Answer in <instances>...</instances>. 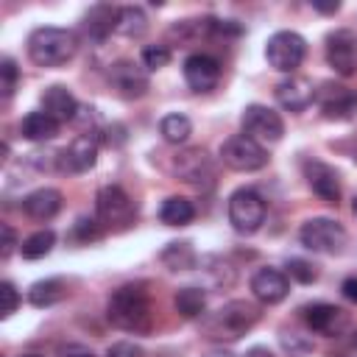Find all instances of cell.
Listing matches in <instances>:
<instances>
[{
	"mask_svg": "<svg viewBox=\"0 0 357 357\" xmlns=\"http://www.w3.org/2000/svg\"><path fill=\"white\" fill-rule=\"evenodd\" d=\"M109 321L123 329V332H134V335H145L153 326V312H151V301L145 296L142 287L137 284H123L112 293L109 298Z\"/></svg>",
	"mask_w": 357,
	"mask_h": 357,
	"instance_id": "6da1fadb",
	"label": "cell"
},
{
	"mask_svg": "<svg viewBox=\"0 0 357 357\" xmlns=\"http://www.w3.org/2000/svg\"><path fill=\"white\" fill-rule=\"evenodd\" d=\"M78 50V39L67 28H36L28 36V56L39 67H61Z\"/></svg>",
	"mask_w": 357,
	"mask_h": 357,
	"instance_id": "7a4b0ae2",
	"label": "cell"
},
{
	"mask_svg": "<svg viewBox=\"0 0 357 357\" xmlns=\"http://www.w3.org/2000/svg\"><path fill=\"white\" fill-rule=\"evenodd\" d=\"M259 321V310L251 301H229L218 310V315L209 321V329L215 332V337H240L245 335L254 324Z\"/></svg>",
	"mask_w": 357,
	"mask_h": 357,
	"instance_id": "3957f363",
	"label": "cell"
},
{
	"mask_svg": "<svg viewBox=\"0 0 357 357\" xmlns=\"http://www.w3.org/2000/svg\"><path fill=\"white\" fill-rule=\"evenodd\" d=\"M220 159H223V165H229L231 170L251 173V170H259V167L268 165V151H265L257 139H251V137H245V134H234V137H229V139L220 145Z\"/></svg>",
	"mask_w": 357,
	"mask_h": 357,
	"instance_id": "277c9868",
	"label": "cell"
},
{
	"mask_svg": "<svg viewBox=\"0 0 357 357\" xmlns=\"http://www.w3.org/2000/svg\"><path fill=\"white\" fill-rule=\"evenodd\" d=\"M229 223L240 234H254L265 223V201L259 198V192L248 187L234 190L229 198Z\"/></svg>",
	"mask_w": 357,
	"mask_h": 357,
	"instance_id": "5b68a950",
	"label": "cell"
},
{
	"mask_svg": "<svg viewBox=\"0 0 357 357\" xmlns=\"http://www.w3.org/2000/svg\"><path fill=\"white\" fill-rule=\"evenodd\" d=\"M301 243L318 254H340L346 245V229L332 218H310L301 231Z\"/></svg>",
	"mask_w": 357,
	"mask_h": 357,
	"instance_id": "8992f818",
	"label": "cell"
},
{
	"mask_svg": "<svg viewBox=\"0 0 357 357\" xmlns=\"http://www.w3.org/2000/svg\"><path fill=\"white\" fill-rule=\"evenodd\" d=\"M307 53V42L296 31H276L265 45V59L279 73H293Z\"/></svg>",
	"mask_w": 357,
	"mask_h": 357,
	"instance_id": "52a82bcc",
	"label": "cell"
},
{
	"mask_svg": "<svg viewBox=\"0 0 357 357\" xmlns=\"http://www.w3.org/2000/svg\"><path fill=\"white\" fill-rule=\"evenodd\" d=\"M95 206H98L100 223L114 226V229H126V226L134 223V218H137L134 201L126 195L123 187H114V184H109V187H103V190L98 192Z\"/></svg>",
	"mask_w": 357,
	"mask_h": 357,
	"instance_id": "ba28073f",
	"label": "cell"
},
{
	"mask_svg": "<svg viewBox=\"0 0 357 357\" xmlns=\"http://www.w3.org/2000/svg\"><path fill=\"white\" fill-rule=\"evenodd\" d=\"M243 134L257 139L259 145L262 142H279L284 134V123H282L279 112H273L271 106L251 103L243 112Z\"/></svg>",
	"mask_w": 357,
	"mask_h": 357,
	"instance_id": "9c48e42d",
	"label": "cell"
},
{
	"mask_svg": "<svg viewBox=\"0 0 357 357\" xmlns=\"http://www.w3.org/2000/svg\"><path fill=\"white\" fill-rule=\"evenodd\" d=\"M173 173L192 184V187H209L212 178H215V167H212V159L204 148H187L181 153H176L173 159Z\"/></svg>",
	"mask_w": 357,
	"mask_h": 357,
	"instance_id": "30bf717a",
	"label": "cell"
},
{
	"mask_svg": "<svg viewBox=\"0 0 357 357\" xmlns=\"http://www.w3.org/2000/svg\"><path fill=\"white\" fill-rule=\"evenodd\" d=\"M326 61L335 73L354 75L357 73V33L349 28L332 31L326 36Z\"/></svg>",
	"mask_w": 357,
	"mask_h": 357,
	"instance_id": "8fae6325",
	"label": "cell"
},
{
	"mask_svg": "<svg viewBox=\"0 0 357 357\" xmlns=\"http://www.w3.org/2000/svg\"><path fill=\"white\" fill-rule=\"evenodd\" d=\"M315 100L324 112V117L329 120H346L357 112V89L351 86H343V84H324L318 92H315Z\"/></svg>",
	"mask_w": 357,
	"mask_h": 357,
	"instance_id": "7c38bea8",
	"label": "cell"
},
{
	"mask_svg": "<svg viewBox=\"0 0 357 357\" xmlns=\"http://www.w3.org/2000/svg\"><path fill=\"white\" fill-rule=\"evenodd\" d=\"M220 78V64L218 59L206 56V53H192L184 61V81L192 92H209L218 86Z\"/></svg>",
	"mask_w": 357,
	"mask_h": 357,
	"instance_id": "4fadbf2b",
	"label": "cell"
},
{
	"mask_svg": "<svg viewBox=\"0 0 357 357\" xmlns=\"http://www.w3.org/2000/svg\"><path fill=\"white\" fill-rule=\"evenodd\" d=\"M95 162H98V142H95V137H89V134L75 137V139L70 142V148H64V151L59 153L61 170H73V173H84V170L95 167Z\"/></svg>",
	"mask_w": 357,
	"mask_h": 357,
	"instance_id": "5bb4252c",
	"label": "cell"
},
{
	"mask_svg": "<svg viewBox=\"0 0 357 357\" xmlns=\"http://www.w3.org/2000/svg\"><path fill=\"white\" fill-rule=\"evenodd\" d=\"M276 100L290 109V112H304L312 100H315V89H312V81L304 78V75H290L284 81L276 84Z\"/></svg>",
	"mask_w": 357,
	"mask_h": 357,
	"instance_id": "9a60e30c",
	"label": "cell"
},
{
	"mask_svg": "<svg viewBox=\"0 0 357 357\" xmlns=\"http://www.w3.org/2000/svg\"><path fill=\"white\" fill-rule=\"evenodd\" d=\"M251 290L262 304H279L290 293V282L282 271L276 268H259L251 276Z\"/></svg>",
	"mask_w": 357,
	"mask_h": 357,
	"instance_id": "2e32d148",
	"label": "cell"
},
{
	"mask_svg": "<svg viewBox=\"0 0 357 357\" xmlns=\"http://www.w3.org/2000/svg\"><path fill=\"white\" fill-rule=\"evenodd\" d=\"M109 81L123 98H142L148 92V75L134 61H117L109 70Z\"/></svg>",
	"mask_w": 357,
	"mask_h": 357,
	"instance_id": "e0dca14e",
	"label": "cell"
},
{
	"mask_svg": "<svg viewBox=\"0 0 357 357\" xmlns=\"http://www.w3.org/2000/svg\"><path fill=\"white\" fill-rule=\"evenodd\" d=\"M307 181L312 187V192H318L326 204H337L340 201V178L337 170L329 167L326 162H307Z\"/></svg>",
	"mask_w": 357,
	"mask_h": 357,
	"instance_id": "ac0fdd59",
	"label": "cell"
},
{
	"mask_svg": "<svg viewBox=\"0 0 357 357\" xmlns=\"http://www.w3.org/2000/svg\"><path fill=\"white\" fill-rule=\"evenodd\" d=\"M304 321L312 332H321V335H337L346 326L343 310L335 304H324V301L304 307Z\"/></svg>",
	"mask_w": 357,
	"mask_h": 357,
	"instance_id": "d6986e66",
	"label": "cell"
},
{
	"mask_svg": "<svg viewBox=\"0 0 357 357\" xmlns=\"http://www.w3.org/2000/svg\"><path fill=\"white\" fill-rule=\"evenodd\" d=\"M42 112L50 114L59 123H67V120H75L78 117V103H75V98L70 95L67 86L53 84V86H47L42 92Z\"/></svg>",
	"mask_w": 357,
	"mask_h": 357,
	"instance_id": "ffe728a7",
	"label": "cell"
},
{
	"mask_svg": "<svg viewBox=\"0 0 357 357\" xmlns=\"http://www.w3.org/2000/svg\"><path fill=\"white\" fill-rule=\"evenodd\" d=\"M59 209H61V192L53 190V187L33 190L31 195L22 198V212L31 220H50V218L59 215Z\"/></svg>",
	"mask_w": 357,
	"mask_h": 357,
	"instance_id": "44dd1931",
	"label": "cell"
},
{
	"mask_svg": "<svg viewBox=\"0 0 357 357\" xmlns=\"http://www.w3.org/2000/svg\"><path fill=\"white\" fill-rule=\"evenodd\" d=\"M20 134L31 142H45V139H53L59 134V120H53L50 114L45 112H31L22 117L20 123Z\"/></svg>",
	"mask_w": 357,
	"mask_h": 357,
	"instance_id": "7402d4cb",
	"label": "cell"
},
{
	"mask_svg": "<svg viewBox=\"0 0 357 357\" xmlns=\"http://www.w3.org/2000/svg\"><path fill=\"white\" fill-rule=\"evenodd\" d=\"M114 28H117V8H112V6H95L84 17V31L92 39H106Z\"/></svg>",
	"mask_w": 357,
	"mask_h": 357,
	"instance_id": "603a6c76",
	"label": "cell"
},
{
	"mask_svg": "<svg viewBox=\"0 0 357 357\" xmlns=\"http://www.w3.org/2000/svg\"><path fill=\"white\" fill-rule=\"evenodd\" d=\"M192 218H195V206L187 198L173 195L159 206V220L165 226H187V223H192Z\"/></svg>",
	"mask_w": 357,
	"mask_h": 357,
	"instance_id": "cb8c5ba5",
	"label": "cell"
},
{
	"mask_svg": "<svg viewBox=\"0 0 357 357\" xmlns=\"http://www.w3.org/2000/svg\"><path fill=\"white\" fill-rule=\"evenodd\" d=\"M64 293H67V290H64V282H61V279H45V282L31 284L28 298H31L33 307H50V304L61 301Z\"/></svg>",
	"mask_w": 357,
	"mask_h": 357,
	"instance_id": "d4e9b609",
	"label": "cell"
},
{
	"mask_svg": "<svg viewBox=\"0 0 357 357\" xmlns=\"http://www.w3.org/2000/svg\"><path fill=\"white\" fill-rule=\"evenodd\" d=\"M53 243H56V234L50 229H39L33 234H28L22 243H20V251L25 259H42L53 251Z\"/></svg>",
	"mask_w": 357,
	"mask_h": 357,
	"instance_id": "484cf974",
	"label": "cell"
},
{
	"mask_svg": "<svg viewBox=\"0 0 357 357\" xmlns=\"http://www.w3.org/2000/svg\"><path fill=\"white\" fill-rule=\"evenodd\" d=\"M173 304H176V312H181L184 318H198L206 307V296L201 287H181L176 293Z\"/></svg>",
	"mask_w": 357,
	"mask_h": 357,
	"instance_id": "4316f807",
	"label": "cell"
},
{
	"mask_svg": "<svg viewBox=\"0 0 357 357\" xmlns=\"http://www.w3.org/2000/svg\"><path fill=\"white\" fill-rule=\"evenodd\" d=\"M148 28V17L139 6H126L117 11V31L126 36H142Z\"/></svg>",
	"mask_w": 357,
	"mask_h": 357,
	"instance_id": "83f0119b",
	"label": "cell"
},
{
	"mask_svg": "<svg viewBox=\"0 0 357 357\" xmlns=\"http://www.w3.org/2000/svg\"><path fill=\"white\" fill-rule=\"evenodd\" d=\"M159 134H162L167 142L178 145V142H184V139L192 134V123H190V117H184V114H167V117H162V123H159Z\"/></svg>",
	"mask_w": 357,
	"mask_h": 357,
	"instance_id": "f1b7e54d",
	"label": "cell"
},
{
	"mask_svg": "<svg viewBox=\"0 0 357 357\" xmlns=\"http://www.w3.org/2000/svg\"><path fill=\"white\" fill-rule=\"evenodd\" d=\"M162 262L170 271H187V268L195 265V251L190 248V243H170L162 251Z\"/></svg>",
	"mask_w": 357,
	"mask_h": 357,
	"instance_id": "f546056e",
	"label": "cell"
},
{
	"mask_svg": "<svg viewBox=\"0 0 357 357\" xmlns=\"http://www.w3.org/2000/svg\"><path fill=\"white\" fill-rule=\"evenodd\" d=\"M170 61V50L165 47V45H148L145 50H142V64H145V70H159V67H165Z\"/></svg>",
	"mask_w": 357,
	"mask_h": 357,
	"instance_id": "4dcf8cb0",
	"label": "cell"
},
{
	"mask_svg": "<svg viewBox=\"0 0 357 357\" xmlns=\"http://www.w3.org/2000/svg\"><path fill=\"white\" fill-rule=\"evenodd\" d=\"M0 78H3V84H0L3 98H11L14 89H17V78H20V70H17L14 59H3L0 61Z\"/></svg>",
	"mask_w": 357,
	"mask_h": 357,
	"instance_id": "1f68e13d",
	"label": "cell"
},
{
	"mask_svg": "<svg viewBox=\"0 0 357 357\" xmlns=\"http://www.w3.org/2000/svg\"><path fill=\"white\" fill-rule=\"evenodd\" d=\"M287 271H290V276L296 279V282H301V284H310V282H315V268L307 262V259H287Z\"/></svg>",
	"mask_w": 357,
	"mask_h": 357,
	"instance_id": "d6a6232c",
	"label": "cell"
},
{
	"mask_svg": "<svg viewBox=\"0 0 357 357\" xmlns=\"http://www.w3.org/2000/svg\"><path fill=\"white\" fill-rule=\"evenodd\" d=\"M103 231H100V226H98V220H89V218H81L78 223H75V229H73V237L78 240V243H89V240H98Z\"/></svg>",
	"mask_w": 357,
	"mask_h": 357,
	"instance_id": "836d02e7",
	"label": "cell"
},
{
	"mask_svg": "<svg viewBox=\"0 0 357 357\" xmlns=\"http://www.w3.org/2000/svg\"><path fill=\"white\" fill-rule=\"evenodd\" d=\"M0 293H3V315H11L17 312V304H20V293L11 282H3L0 284Z\"/></svg>",
	"mask_w": 357,
	"mask_h": 357,
	"instance_id": "e575fe53",
	"label": "cell"
},
{
	"mask_svg": "<svg viewBox=\"0 0 357 357\" xmlns=\"http://www.w3.org/2000/svg\"><path fill=\"white\" fill-rule=\"evenodd\" d=\"M106 357H142V349L134 346V343H128V340H120V343L109 346Z\"/></svg>",
	"mask_w": 357,
	"mask_h": 357,
	"instance_id": "d590c367",
	"label": "cell"
},
{
	"mask_svg": "<svg viewBox=\"0 0 357 357\" xmlns=\"http://www.w3.org/2000/svg\"><path fill=\"white\" fill-rule=\"evenodd\" d=\"M17 245H20V243H17V231H14L8 223H3V248H0V257L8 259V257L14 254Z\"/></svg>",
	"mask_w": 357,
	"mask_h": 357,
	"instance_id": "8d00e7d4",
	"label": "cell"
},
{
	"mask_svg": "<svg viewBox=\"0 0 357 357\" xmlns=\"http://www.w3.org/2000/svg\"><path fill=\"white\" fill-rule=\"evenodd\" d=\"M340 290H343V296H346L351 304H357V276H349V279H343Z\"/></svg>",
	"mask_w": 357,
	"mask_h": 357,
	"instance_id": "74e56055",
	"label": "cell"
},
{
	"mask_svg": "<svg viewBox=\"0 0 357 357\" xmlns=\"http://www.w3.org/2000/svg\"><path fill=\"white\" fill-rule=\"evenodd\" d=\"M59 357H92V351L84 349V346H64V349L59 351Z\"/></svg>",
	"mask_w": 357,
	"mask_h": 357,
	"instance_id": "f35d334b",
	"label": "cell"
},
{
	"mask_svg": "<svg viewBox=\"0 0 357 357\" xmlns=\"http://www.w3.org/2000/svg\"><path fill=\"white\" fill-rule=\"evenodd\" d=\"M243 357H273V351H271V349H265V346H251Z\"/></svg>",
	"mask_w": 357,
	"mask_h": 357,
	"instance_id": "ab89813d",
	"label": "cell"
},
{
	"mask_svg": "<svg viewBox=\"0 0 357 357\" xmlns=\"http://www.w3.org/2000/svg\"><path fill=\"white\" fill-rule=\"evenodd\" d=\"M315 11H324V14H335L340 8V3H312Z\"/></svg>",
	"mask_w": 357,
	"mask_h": 357,
	"instance_id": "60d3db41",
	"label": "cell"
},
{
	"mask_svg": "<svg viewBox=\"0 0 357 357\" xmlns=\"http://www.w3.org/2000/svg\"><path fill=\"white\" fill-rule=\"evenodd\" d=\"M351 209H354V215H357V195H354V204H351Z\"/></svg>",
	"mask_w": 357,
	"mask_h": 357,
	"instance_id": "b9f144b4",
	"label": "cell"
},
{
	"mask_svg": "<svg viewBox=\"0 0 357 357\" xmlns=\"http://www.w3.org/2000/svg\"><path fill=\"white\" fill-rule=\"evenodd\" d=\"M25 357H39V354H25Z\"/></svg>",
	"mask_w": 357,
	"mask_h": 357,
	"instance_id": "7bdbcfd3",
	"label": "cell"
}]
</instances>
